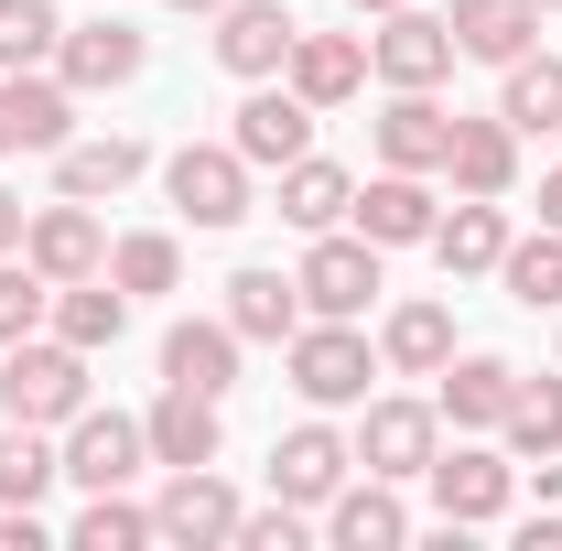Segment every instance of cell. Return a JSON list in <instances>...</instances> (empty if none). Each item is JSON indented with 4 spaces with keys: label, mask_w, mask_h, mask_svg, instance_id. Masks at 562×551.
Returning <instances> with one entry per match:
<instances>
[{
    "label": "cell",
    "mask_w": 562,
    "mask_h": 551,
    "mask_svg": "<svg viewBox=\"0 0 562 551\" xmlns=\"http://www.w3.org/2000/svg\"><path fill=\"white\" fill-rule=\"evenodd\" d=\"M0 412L11 421H44V432H55V421H76L87 412V346H11V368H0Z\"/></svg>",
    "instance_id": "obj_1"
},
{
    "label": "cell",
    "mask_w": 562,
    "mask_h": 551,
    "mask_svg": "<svg viewBox=\"0 0 562 551\" xmlns=\"http://www.w3.org/2000/svg\"><path fill=\"white\" fill-rule=\"evenodd\" d=\"M292 292H303V314H325V325H357V314L379 303V238H347V227H325V238L303 249Z\"/></svg>",
    "instance_id": "obj_2"
},
{
    "label": "cell",
    "mask_w": 562,
    "mask_h": 551,
    "mask_svg": "<svg viewBox=\"0 0 562 551\" xmlns=\"http://www.w3.org/2000/svg\"><path fill=\"white\" fill-rule=\"evenodd\" d=\"M368 379H379V357H368V336L357 325H303L292 336V390L314 401V412H347V401H368Z\"/></svg>",
    "instance_id": "obj_3"
},
{
    "label": "cell",
    "mask_w": 562,
    "mask_h": 551,
    "mask_svg": "<svg viewBox=\"0 0 562 551\" xmlns=\"http://www.w3.org/2000/svg\"><path fill=\"white\" fill-rule=\"evenodd\" d=\"M432 454H443V412L432 401H368V421H357V465L390 486L432 476Z\"/></svg>",
    "instance_id": "obj_4"
},
{
    "label": "cell",
    "mask_w": 562,
    "mask_h": 551,
    "mask_svg": "<svg viewBox=\"0 0 562 551\" xmlns=\"http://www.w3.org/2000/svg\"><path fill=\"white\" fill-rule=\"evenodd\" d=\"M162 184H173V206L195 216V227H238V216H249V162H238V140H184V151L162 162Z\"/></svg>",
    "instance_id": "obj_5"
},
{
    "label": "cell",
    "mask_w": 562,
    "mask_h": 551,
    "mask_svg": "<svg viewBox=\"0 0 562 551\" xmlns=\"http://www.w3.org/2000/svg\"><path fill=\"white\" fill-rule=\"evenodd\" d=\"M238 162H249V173H281V162H303V151H314V98H292V87H271V76H260V98H238Z\"/></svg>",
    "instance_id": "obj_6"
},
{
    "label": "cell",
    "mask_w": 562,
    "mask_h": 551,
    "mask_svg": "<svg viewBox=\"0 0 562 551\" xmlns=\"http://www.w3.org/2000/svg\"><path fill=\"white\" fill-rule=\"evenodd\" d=\"M55 465H66L87 497H98V486H131L140 465H151V432H140V421H120V412H76V421H66V454H55Z\"/></svg>",
    "instance_id": "obj_7"
},
{
    "label": "cell",
    "mask_w": 562,
    "mask_h": 551,
    "mask_svg": "<svg viewBox=\"0 0 562 551\" xmlns=\"http://www.w3.org/2000/svg\"><path fill=\"white\" fill-rule=\"evenodd\" d=\"M292 33H303V22H292L281 0H227V11H216V66L260 87V76L292 66Z\"/></svg>",
    "instance_id": "obj_8"
},
{
    "label": "cell",
    "mask_w": 562,
    "mask_h": 551,
    "mask_svg": "<svg viewBox=\"0 0 562 551\" xmlns=\"http://www.w3.org/2000/svg\"><path fill=\"white\" fill-rule=\"evenodd\" d=\"M368 66L390 76V87H443V76H454V22H443V11H390V33H379V44H368Z\"/></svg>",
    "instance_id": "obj_9"
},
{
    "label": "cell",
    "mask_w": 562,
    "mask_h": 551,
    "mask_svg": "<svg viewBox=\"0 0 562 551\" xmlns=\"http://www.w3.org/2000/svg\"><path fill=\"white\" fill-rule=\"evenodd\" d=\"M238 325H227V314H184V325H173V336H162V379H173V390H206V401H227V390H238Z\"/></svg>",
    "instance_id": "obj_10"
},
{
    "label": "cell",
    "mask_w": 562,
    "mask_h": 551,
    "mask_svg": "<svg viewBox=\"0 0 562 551\" xmlns=\"http://www.w3.org/2000/svg\"><path fill=\"white\" fill-rule=\"evenodd\" d=\"M432 508H443V530H476L508 508V454L487 443H454V454H432Z\"/></svg>",
    "instance_id": "obj_11"
},
{
    "label": "cell",
    "mask_w": 562,
    "mask_h": 551,
    "mask_svg": "<svg viewBox=\"0 0 562 551\" xmlns=\"http://www.w3.org/2000/svg\"><path fill=\"white\" fill-rule=\"evenodd\" d=\"M22 260L44 281H87V271H109V238H98V216L76 206H44V216H22Z\"/></svg>",
    "instance_id": "obj_12"
},
{
    "label": "cell",
    "mask_w": 562,
    "mask_h": 551,
    "mask_svg": "<svg viewBox=\"0 0 562 551\" xmlns=\"http://www.w3.org/2000/svg\"><path fill=\"white\" fill-rule=\"evenodd\" d=\"M151 530L162 541H238V497L216 486V465H173V486L151 497Z\"/></svg>",
    "instance_id": "obj_13"
},
{
    "label": "cell",
    "mask_w": 562,
    "mask_h": 551,
    "mask_svg": "<svg viewBox=\"0 0 562 551\" xmlns=\"http://www.w3.org/2000/svg\"><path fill=\"white\" fill-rule=\"evenodd\" d=\"M0 120H11V151H66V131H76V87H66V76L11 66V76H0Z\"/></svg>",
    "instance_id": "obj_14"
},
{
    "label": "cell",
    "mask_w": 562,
    "mask_h": 551,
    "mask_svg": "<svg viewBox=\"0 0 562 551\" xmlns=\"http://www.w3.org/2000/svg\"><path fill=\"white\" fill-rule=\"evenodd\" d=\"M347 465H357V443H336L325 421H303V432H281V443H271V486L292 497V508H325V497L347 486Z\"/></svg>",
    "instance_id": "obj_15"
},
{
    "label": "cell",
    "mask_w": 562,
    "mask_h": 551,
    "mask_svg": "<svg viewBox=\"0 0 562 551\" xmlns=\"http://www.w3.org/2000/svg\"><path fill=\"white\" fill-rule=\"evenodd\" d=\"M443 151H454V120L432 109V87H390V109H379V162L443 173Z\"/></svg>",
    "instance_id": "obj_16"
},
{
    "label": "cell",
    "mask_w": 562,
    "mask_h": 551,
    "mask_svg": "<svg viewBox=\"0 0 562 551\" xmlns=\"http://www.w3.org/2000/svg\"><path fill=\"white\" fill-rule=\"evenodd\" d=\"M347 216H357V238H379V249H422V238H432V184L390 162L379 184H357V206H347Z\"/></svg>",
    "instance_id": "obj_17"
},
{
    "label": "cell",
    "mask_w": 562,
    "mask_h": 551,
    "mask_svg": "<svg viewBox=\"0 0 562 551\" xmlns=\"http://www.w3.org/2000/svg\"><path fill=\"white\" fill-rule=\"evenodd\" d=\"M140 55H151V44H140L131 22H120V11H98V22H76L66 44H55V76H66V87H131Z\"/></svg>",
    "instance_id": "obj_18"
},
{
    "label": "cell",
    "mask_w": 562,
    "mask_h": 551,
    "mask_svg": "<svg viewBox=\"0 0 562 551\" xmlns=\"http://www.w3.org/2000/svg\"><path fill=\"white\" fill-rule=\"evenodd\" d=\"M508 401H519V368L508 357H443V401L432 412L454 421V432H497Z\"/></svg>",
    "instance_id": "obj_19"
},
{
    "label": "cell",
    "mask_w": 562,
    "mask_h": 551,
    "mask_svg": "<svg viewBox=\"0 0 562 551\" xmlns=\"http://www.w3.org/2000/svg\"><path fill=\"white\" fill-rule=\"evenodd\" d=\"M292 98H314V109H347L357 87H368V44L357 33H292Z\"/></svg>",
    "instance_id": "obj_20"
},
{
    "label": "cell",
    "mask_w": 562,
    "mask_h": 551,
    "mask_svg": "<svg viewBox=\"0 0 562 551\" xmlns=\"http://www.w3.org/2000/svg\"><path fill=\"white\" fill-rule=\"evenodd\" d=\"M325 541H336V551H401V541H412V508L390 497V476L336 486V497H325Z\"/></svg>",
    "instance_id": "obj_21"
},
{
    "label": "cell",
    "mask_w": 562,
    "mask_h": 551,
    "mask_svg": "<svg viewBox=\"0 0 562 551\" xmlns=\"http://www.w3.org/2000/svg\"><path fill=\"white\" fill-rule=\"evenodd\" d=\"M443 22H454V55H476V66H519L530 33H541V0H454Z\"/></svg>",
    "instance_id": "obj_22"
},
{
    "label": "cell",
    "mask_w": 562,
    "mask_h": 551,
    "mask_svg": "<svg viewBox=\"0 0 562 551\" xmlns=\"http://www.w3.org/2000/svg\"><path fill=\"white\" fill-rule=\"evenodd\" d=\"M140 432H151V465H216V401L206 390H173L162 379V401L140 412Z\"/></svg>",
    "instance_id": "obj_23"
},
{
    "label": "cell",
    "mask_w": 562,
    "mask_h": 551,
    "mask_svg": "<svg viewBox=\"0 0 562 551\" xmlns=\"http://www.w3.org/2000/svg\"><path fill=\"white\" fill-rule=\"evenodd\" d=\"M443 173H454V195H508V184H519V131H508V120H454Z\"/></svg>",
    "instance_id": "obj_24"
},
{
    "label": "cell",
    "mask_w": 562,
    "mask_h": 551,
    "mask_svg": "<svg viewBox=\"0 0 562 551\" xmlns=\"http://www.w3.org/2000/svg\"><path fill=\"white\" fill-rule=\"evenodd\" d=\"M44 325H55L66 346H87V357H98V346H120V325H131V292H120L109 271L55 281V314H44Z\"/></svg>",
    "instance_id": "obj_25"
},
{
    "label": "cell",
    "mask_w": 562,
    "mask_h": 551,
    "mask_svg": "<svg viewBox=\"0 0 562 551\" xmlns=\"http://www.w3.org/2000/svg\"><path fill=\"white\" fill-rule=\"evenodd\" d=\"M140 162H151V151H140L131 131H109V140H66V151H55V184H66L76 206H98V195L140 184Z\"/></svg>",
    "instance_id": "obj_26"
},
{
    "label": "cell",
    "mask_w": 562,
    "mask_h": 551,
    "mask_svg": "<svg viewBox=\"0 0 562 551\" xmlns=\"http://www.w3.org/2000/svg\"><path fill=\"white\" fill-rule=\"evenodd\" d=\"M432 260L465 281V271H497L508 260V216H497V195H465L454 216H432Z\"/></svg>",
    "instance_id": "obj_27"
},
{
    "label": "cell",
    "mask_w": 562,
    "mask_h": 551,
    "mask_svg": "<svg viewBox=\"0 0 562 551\" xmlns=\"http://www.w3.org/2000/svg\"><path fill=\"white\" fill-rule=\"evenodd\" d=\"M227 325H238L249 346H292L303 336V292H292L281 271H238L227 281Z\"/></svg>",
    "instance_id": "obj_28"
},
{
    "label": "cell",
    "mask_w": 562,
    "mask_h": 551,
    "mask_svg": "<svg viewBox=\"0 0 562 551\" xmlns=\"http://www.w3.org/2000/svg\"><path fill=\"white\" fill-rule=\"evenodd\" d=\"M347 206H357V184L336 173V162H314V151H303V162H281V216H292L303 238L347 227Z\"/></svg>",
    "instance_id": "obj_29"
},
{
    "label": "cell",
    "mask_w": 562,
    "mask_h": 551,
    "mask_svg": "<svg viewBox=\"0 0 562 551\" xmlns=\"http://www.w3.org/2000/svg\"><path fill=\"white\" fill-rule=\"evenodd\" d=\"M379 357H390L401 379H443V357H454V314H443V303H401L390 336H379Z\"/></svg>",
    "instance_id": "obj_30"
},
{
    "label": "cell",
    "mask_w": 562,
    "mask_h": 551,
    "mask_svg": "<svg viewBox=\"0 0 562 551\" xmlns=\"http://www.w3.org/2000/svg\"><path fill=\"white\" fill-rule=\"evenodd\" d=\"M497 120L508 131H562V55H519V66H497Z\"/></svg>",
    "instance_id": "obj_31"
},
{
    "label": "cell",
    "mask_w": 562,
    "mask_h": 551,
    "mask_svg": "<svg viewBox=\"0 0 562 551\" xmlns=\"http://www.w3.org/2000/svg\"><path fill=\"white\" fill-rule=\"evenodd\" d=\"M55 476H66V465H55L44 421H11V432H0V508H33V497H44Z\"/></svg>",
    "instance_id": "obj_32"
},
{
    "label": "cell",
    "mask_w": 562,
    "mask_h": 551,
    "mask_svg": "<svg viewBox=\"0 0 562 551\" xmlns=\"http://www.w3.org/2000/svg\"><path fill=\"white\" fill-rule=\"evenodd\" d=\"M497 432H508V454H530V465L562 454V379H519V401H508Z\"/></svg>",
    "instance_id": "obj_33"
},
{
    "label": "cell",
    "mask_w": 562,
    "mask_h": 551,
    "mask_svg": "<svg viewBox=\"0 0 562 551\" xmlns=\"http://www.w3.org/2000/svg\"><path fill=\"white\" fill-rule=\"evenodd\" d=\"M497 281H508V292H519L530 314H552V303H562V227H541V238H508Z\"/></svg>",
    "instance_id": "obj_34"
},
{
    "label": "cell",
    "mask_w": 562,
    "mask_h": 551,
    "mask_svg": "<svg viewBox=\"0 0 562 551\" xmlns=\"http://www.w3.org/2000/svg\"><path fill=\"white\" fill-rule=\"evenodd\" d=\"M140 541H162V530H151V508H131L120 486H98L76 508V551H140Z\"/></svg>",
    "instance_id": "obj_35"
},
{
    "label": "cell",
    "mask_w": 562,
    "mask_h": 551,
    "mask_svg": "<svg viewBox=\"0 0 562 551\" xmlns=\"http://www.w3.org/2000/svg\"><path fill=\"white\" fill-rule=\"evenodd\" d=\"M55 44H66L55 0H0V76H11V66H44Z\"/></svg>",
    "instance_id": "obj_36"
},
{
    "label": "cell",
    "mask_w": 562,
    "mask_h": 551,
    "mask_svg": "<svg viewBox=\"0 0 562 551\" xmlns=\"http://www.w3.org/2000/svg\"><path fill=\"white\" fill-rule=\"evenodd\" d=\"M44 314H55V281L33 271V260H11V249H0V346H22Z\"/></svg>",
    "instance_id": "obj_37"
},
{
    "label": "cell",
    "mask_w": 562,
    "mask_h": 551,
    "mask_svg": "<svg viewBox=\"0 0 562 551\" xmlns=\"http://www.w3.org/2000/svg\"><path fill=\"white\" fill-rule=\"evenodd\" d=\"M173 271H184V249H173L162 227H140V238L109 249V281H120V292H173Z\"/></svg>",
    "instance_id": "obj_38"
},
{
    "label": "cell",
    "mask_w": 562,
    "mask_h": 551,
    "mask_svg": "<svg viewBox=\"0 0 562 551\" xmlns=\"http://www.w3.org/2000/svg\"><path fill=\"white\" fill-rule=\"evenodd\" d=\"M238 551H303V508H238Z\"/></svg>",
    "instance_id": "obj_39"
},
{
    "label": "cell",
    "mask_w": 562,
    "mask_h": 551,
    "mask_svg": "<svg viewBox=\"0 0 562 551\" xmlns=\"http://www.w3.org/2000/svg\"><path fill=\"white\" fill-rule=\"evenodd\" d=\"M44 541V519H33V508H0V551H33Z\"/></svg>",
    "instance_id": "obj_40"
},
{
    "label": "cell",
    "mask_w": 562,
    "mask_h": 551,
    "mask_svg": "<svg viewBox=\"0 0 562 551\" xmlns=\"http://www.w3.org/2000/svg\"><path fill=\"white\" fill-rule=\"evenodd\" d=\"M0 249H22V195L0 184Z\"/></svg>",
    "instance_id": "obj_41"
},
{
    "label": "cell",
    "mask_w": 562,
    "mask_h": 551,
    "mask_svg": "<svg viewBox=\"0 0 562 551\" xmlns=\"http://www.w3.org/2000/svg\"><path fill=\"white\" fill-rule=\"evenodd\" d=\"M541 227H562V162L541 173Z\"/></svg>",
    "instance_id": "obj_42"
},
{
    "label": "cell",
    "mask_w": 562,
    "mask_h": 551,
    "mask_svg": "<svg viewBox=\"0 0 562 551\" xmlns=\"http://www.w3.org/2000/svg\"><path fill=\"white\" fill-rule=\"evenodd\" d=\"M347 11H379V22H390V11H412V0H347Z\"/></svg>",
    "instance_id": "obj_43"
},
{
    "label": "cell",
    "mask_w": 562,
    "mask_h": 551,
    "mask_svg": "<svg viewBox=\"0 0 562 551\" xmlns=\"http://www.w3.org/2000/svg\"><path fill=\"white\" fill-rule=\"evenodd\" d=\"M173 11H227V0H173Z\"/></svg>",
    "instance_id": "obj_44"
},
{
    "label": "cell",
    "mask_w": 562,
    "mask_h": 551,
    "mask_svg": "<svg viewBox=\"0 0 562 551\" xmlns=\"http://www.w3.org/2000/svg\"><path fill=\"white\" fill-rule=\"evenodd\" d=\"M0 151H11V120H0Z\"/></svg>",
    "instance_id": "obj_45"
},
{
    "label": "cell",
    "mask_w": 562,
    "mask_h": 551,
    "mask_svg": "<svg viewBox=\"0 0 562 551\" xmlns=\"http://www.w3.org/2000/svg\"><path fill=\"white\" fill-rule=\"evenodd\" d=\"M541 11H562V0H541Z\"/></svg>",
    "instance_id": "obj_46"
}]
</instances>
